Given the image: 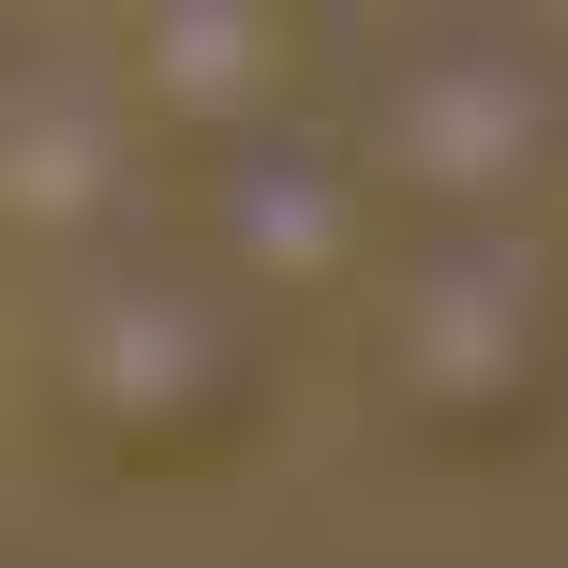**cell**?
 <instances>
[{
    "label": "cell",
    "mask_w": 568,
    "mask_h": 568,
    "mask_svg": "<svg viewBox=\"0 0 568 568\" xmlns=\"http://www.w3.org/2000/svg\"><path fill=\"white\" fill-rule=\"evenodd\" d=\"M270 75H284V45L255 16H150V45H135L150 135H195V150L270 135Z\"/></svg>",
    "instance_id": "5b68a950"
},
{
    "label": "cell",
    "mask_w": 568,
    "mask_h": 568,
    "mask_svg": "<svg viewBox=\"0 0 568 568\" xmlns=\"http://www.w3.org/2000/svg\"><path fill=\"white\" fill-rule=\"evenodd\" d=\"M60 389L120 449H210L255 404V300L210 255H105L60 300Z\"/></svg>",
    "instance_id": "6da1fadb"
},
{
    "label": "cell",
    "mask_w": 568,
    "mask_h": 568,
    "mask_svg": "<svg viewBox=\"0 0 568 568\" xmlns=\"http://www.w3.org/2000/svg\"><path fill=\"white\" fill-rule=\"evenodd\" d=\"M344 240H359V165L314 135H240L210 150V270H255V284H314L344 270Z\"/></svg>",
    "instance_id": "3957f363"
},
{
    "label": "cell",
    "mask_w": 568,
    "mask_h": 568,
    "mask_svg": "<svg viewBox=\"0 0 568 568\" xmlns=\"http://www.w3.org/2000/svg\"><path fill=\"white\" fill-rule=\"evenodd\" d=\"M524 90L509 60H434V75L389 90V120H374V180H419V195H494V180L524 165Z\"/></svg>",
    "instance_id": "277c9868"
},
{
    "label": "cell",
    "mask_w": 568,
    "mask_h": 568,
    "mask_svg": "<svg viewBox=\"0 0 568 568\" xmlns=\"http://www.w3.org/2000/svg\"><path fill=\"white\" fill-rule=\"evenodd\" d=\"M150 210V120L105 90H16L0 105V240L45 270H105L135 255Z\"/></svg>",
    "instance_id": "7a4b0ae2"
}]
</instances>
